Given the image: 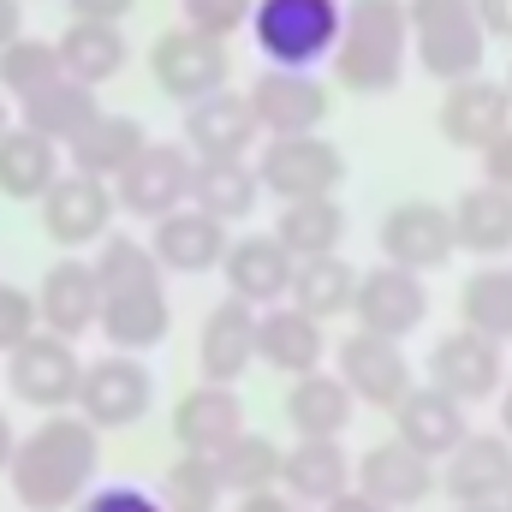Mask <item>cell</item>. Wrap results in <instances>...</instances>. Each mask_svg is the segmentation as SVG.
I'll list each match as a JSON object with an SVG mask.
<instances>
[{
    "label": "cell",
    "instance_id": "47",
    "mask_svg": "<svg viewBox=\"0 0 512 512\" xmlns=\"http://www.w3.org/2000/svg\"><path fill=\"white\" fill-rule=\"evenodd\" d=\"M471 12L489 36H512V0H471Z\"/></svg>",
    "mask_w": 512,
    "mask_h": 512
},
{
    "label": "cell",
    "instance_id": "42",
    "mask_svg": "<svg viewBox=\"0 0 512 512\" xmlns=\"http://www.w3.org/2000/svg\"><path fill=\"white\" fill-rule=\"evenodd\" d=\"M90 268H96L102 292H120V286H137V280H161V262L149 256V245H137L126 233H108Z\"/></svg>",
    "mask_w": 512,
    "mask_h": 512
},
{
    "label": "cell",
    "instance_id": "44",
    "mask_svg": "<svg viewBox=\"0 0 512 512\" xmlns=\"http://www.w3.org/2000/svg\"><path fill=\"white\" fill-rule=\"evenodd\" d=\"M36 328H42V322H36V292L0 280V352H18Z\"/></svg>",
    "mask_w": 512,
    "mask_h": 512
},
{
    "label": "cell",
    "instance_id": "29",
    "mask_svg": "<svg viewBox=\"0 0 512 512\" xmlns=\"http://www.w3.org/2000/svg\"><path fill=\"white\" fill-rule=\"evenodd\" d=\"M54 48H60V72L78 78V84H90V90L114 84L131 60L126 30H120V24H102V18H72Z\"/></svg>",
    "mask_w": 512,
    "mask_h": 512
},
{
    "label": "cell",
    "instance_id": "52",
    "mask_svg": "<svg viewBox=\"0 0 512 512\" xmlns=\"http://www.w3.org/2000/svg\"><path fill=\"white\" fill-rule=\"evenodd\" d=\"M12 447H18V435H12V417L0 411V477H6V465H12Z\"/></svg>",
    "mask_w": 512,
    "mask_h": 512
},
{
    "label": "cell",
    "instance_id": "4",
    "mask_svg": "<svg viewBox=\"0 0 512 512\" xmlns=\"http://www.w3.org/2000/svg\"><path fill=\"white\" fill-rule=\"evenodd\" d=\"M346 0H256L251 36L268 66H316L340 42Z\"/></svg>",
    "mask_w": 512,
    "mask_h": 512
},
{
    "label": "cell",
    "instance_id": "17",
    "mask_svg": "<svg viewBox=\"0 0 512 512\" xmlns=\"http://www.w3.org/2000/svg\"><path fill=\"white\" fill-rule=\"evenodd\" d=\"M512 131V90L495 78H465V84H447L441 96V137L465 155H483L495 137Z\"/></svg>",
    "mask_w": 512,
    "mask_h": 512
},
{
    "label": "cell",
    "instance_id": "20",
    "mask_svg": "<svg viewBox=\"0 0 512 512\" xmlns=\"http://www.w3.org/2000/svg\"><path fill=\"white\" fill-rule=\"evenodd\" d=\"M292 268H298V256L286 251L274 233H245V239H233L227 256H221L227 298H239L251 310H268V304H280L292 292Z\"/></svg>",
    "mask_w": 512,
    "mask_h": 512
},
{
    "label": "cell",
    "instance_id": "7",
    "mask_svg": "<svg viewBox=\"0 0 512 512\" xmlns=\"http://www.w3.org/2000/svg\"><path fill=\"white\" fill-rule=\"evenodd\" d=\"M78 376H84V358H78V340H60L48 328H36L18 352H6V387L18 405H36V411H66L78 399Z\"/></svg>",
    "mask_w": 512,
    "mask_h": 512
},
{
    "label": "cell",
    "instance_id": "23",
    "mask_svg": "<svg viewBox=\"0 0 512 512\" xmlns=\"http://www.w3.org/2000/svg\"><path fill=\"white\" fill-rule=\"evenodd\" d=\"M256 364V310L239 298H221L209 316H203V334H197V370L203 382L215 387H239V376Z\"/></svg>",
    "mask_w": 512,
    "mask_h": 512
},
{
    "label": "cell",
    "instance_id": "13",
    "mask_svg": "<svg viewBox=\"0 0 512 512\" xmlns=\"http://www.w3.org/2000/svg\"><path fill=\"white\" fill-rule=\"evenodd\" d=\"M382 256L393 268H411V274H429V268H447L459 256L453 239V209L429 203V197H405L393 203L382 221Z\"/></svg>",
    "mask_w": 512,
    "mask_h": 512
},
{
    "label": "cell",
    "instance_id": "30",
    "mask_svg": "<svg viewBox=\"0 0 512 512\" xmlns=\"http://www.w3.org/2000/svg\"><path fill=\"white\" fill-rule=\"evenodd\" d=\"M352 417H358L352 387L340 382V376H328V370L298 376L292 393H286V423L298 429V441H340Z\"/></svg>",
    "mask_w": 512,
    "mask_h": 512
},
{
    "label": "cell",
    "instance_id": "21",
    "mask_svg": "<svg viewBox=\"0 0 512 512\" xmlns=\"http://www.w3.org/2000/svg\"><path fill=\"white\" fill-rule=\"evenodd\" d=\"M322 358H328V334H322L316 316H304L298 304L256 310V364H268V370L298 382V376L322 370Z\"/></svg>",
    "mask_w": 512,
    "mask_h": 512
},
{
    "label": "cell",
    "instance_id": "22",
    "mask_svg": "<svg viewBox=\"0 0 512 512\" xmlns=\"http://www.w3.org/2000/svg\"><path fill=\"white\" fill-rule=\"evenodd\" d=\"M96 328L108 334L114 352H149V346H161L167 328H173L167 286L161 280H137V286H120V292H102Z\"/></svg>",
    "mask_w": 512,
    "mask_h": 512
},
{
    "label": "cell",
    "instance_id": "49",
    "mask_svg": "<svg viewBox=\"0 0 512 512\" xmlns=\"http://www.w3.org/2000/svg\"><path fill=\"white\" fill-rule=\"evenodd\" d=\"M239 512H310V507H298L280 489H256V495H239Z\"/></svg>",
    "mask_w": 512,
    "mask_h": 512
},
{
    "label": "cell",
    "instance_id": "35",
    "mask_svg": "<svg viewBox=\"0 0 512 512\" xmlns=\"http://www.w3.org/2000/svg\"><path fill=\"white\" fill-rule=\"evenodd\" d=\"M262 203V179L251 161H191V209L215 221H245Z\"/></svg>",
    "mask_w": 512,
    "mask_h": 512
},
{
    "label": "cell",
    "instance_id": "10",
    "mask_svg": "<svg viewBox=\"0 0 512 512\" xmlns=\"http://www.w3.org/2000/svg\"><path fill=\"white\" fill-rule=\"evenodd\" d=\"M191 149L185 143H143V155L114 179V203L137 221H161L191 203Z\"/></svg>",
    "mask_w": 512,
    "mask_h": 512
},
{
    "label": "cell",
    "instance_id": "36",
    "mask_svg": "<svg viewBox=\"0 0 512 512\" xmlns=\"http://www.w3.org/2000/svg\"><path fill=\"white\" fill-rule=\"evenodd\" d=\"M453 239L471 256H507L512 251V191L471 185L453 203Z\"/></svg>",
    "mask_w": 512,
    "mask_h": 512
},
{
    "label": "cell",
    "instance_id": "37",
    "mask_svg": "<svg viewBox=\"0 0 512 512\" xmlns=\"http://www.w3.org/2000/svg\"><path fill=\"white\" fill-rule=\"evenodd\" d=\"M274 239L298 256H334L346 239V209L334 197H304V203H280V221H274Z\"/></svg>",
    "mask_w": 512,
    "mask_h": 512
},
{
    "label": "cell",
    "instance_id": "56",
    "mask_svg": "<svg viewBox=\"0 0 512 512\" xmlns=\"http://www.w3.org/2000/svg\"><path fill=\"white\" fill-rule=\"evenodd\" d=\"M507 507H512V495H507Z\"/></svg>",
    "mask_w": 512,
    "mask_h": 512
},
{
    "label": "cell",
    "instance_id": "31",
    "mask_svg": "<svg viewBox=\"0 0 512 512\" xmlns=\"http://www.w3.org/2000/svg\"><path fill=\"white\" fill-rule=\"evenodd\" d=\"M143 143H149V131L137 126L131 114H96L90 126L66 143V161H72V173H90V179L114 185L131 161L143 155Z\"/></svg>",
    "mask_w": 512,
    "mask_h": 512
},
{
    "label": "cell",
    "instance_id": "40",
    "mask_svg": "<svg viewBox=\"0 0 512 512\" xmlns=\"http://www.w3.org/2000/svg\"><path fill=\"white\" fill-rule=\"evenodd\" d=\"M54 78H66L54 42H42V36H18V42L0 48V96H6V102H24V96L48 90Z\"/></svg>",
    "mask_w": 512,
    "mask_h": 512
},
{
    "label": "cell",
    "instance_id": "2",
    "mask_svg": "<svg viewBox=\"0 0 512 512\" xmlns=\"http://www.w3.org/2000/svg\"><path fill=\"white\" fill-rule=\"evenodd\" d=\"M405 42H411V18L405 0H346L340 18V42L328 54L334 84L352 96H387L405 78Z\"/></svg>",
    "mask_w": 512,
    "mask_h": 512
},
{
    "label": "cell",
    "instance_id": "19",
    "mask_svg": "<svg viewBox=\"0 0 512 512\" xmlns=\"http://www.w3.org/2000/svg\"><path fill=\"white\" fill-rule=\"evenodd\" d=\"M256 137H262V126L239 90H215L185 108V149L197 161H251Z\"/></svg>",
    "mask_w": 512,
    "mask_h": 512
},
{
    "label": "cell",
    "instance_id": "9",
    "mask_svg": "<svg viewBox=\"0 0 512 512\" xmlns=\"http://www.w3.org/2000/svg\"><path fill=\"white\" fill-rule=\"evenodd\" d=\"M120 203H114V185L108 179H90V173H60L48 191H42V233L60 245V251H84V245H102L108 227H114Z\"/></svg>",
    "mask_w": 512,
    "mask_h": 512
},
{
    "label": "cell",
    "instance_id": "6",
    "mask_svg": "<svg viewBox=\"0 0 512 512\" xmlns=\"http://www.w3.org/2000/svg\"><path fill=\"white\" fill-rule=\"evenodd\" d=\"M149 72H155V90H161V96H173L179 108H191V102L227 90L233 60H227V42L173 24V30L155 36V48H149Z\"/></svg>",
    "mask_w": 512,
    "mask_h": 512
},
{
    "label": "cell",
    "instance_id": "45",
    "mask_svg": "<svg viewBox=\"0 0 512 512\" xmlns=\"http://www.w3.org/2000/svg\"><path fill=\"white\" fill-rule=\"evenodd\" d=\"M78 512H161V501L143 495V489H131V483H114V489H96Z\"/></svg>",
    "mask_w": 512,
    "mask_h": 512
},
{
    "label": "cell",
    "instance_id": "3",
    "mask_svg": "<svg viewBox=\"0 0 512 512\" xmlns=\"http://www.w3.org/2000/svg\"><path fill=\"white\" fill-rule=\"evenodd\" d=\"M405 18H411V42H417V60L429 78L465 84L483 72L489 30L477 24L471 0H405Z\"/></svg>",
    "mask_w": 512,
    "mask_h": 512
},
{
    "label": "cell",
    "instance_id": "54",
    "mask_svg": "<svg viewBox=\"0 0 512 512\" xmlns=\"http://www.w3.org/2000/svg\"><path fill=\"white\" fill-rule=\"evenodd\" d=\"M453 512H512L507 501H471V507H453Z\"/></svg>",
    "mask_w": 512,
    "mask_h": 512
},
{
    "label": "cell",
    "instance_id": "1",
    "mask_svg": "<svg viewBox=\"0 0 512 512\" xmlns=\"http://www.w3.org/2000/svg\"><path fill=\"white\" fill-rule=\"evenodd\" d=\"M102 471V429H90L78 411H48L30 435L12 447V495L30 512H66L72 501L90 495Z\"/></svg>",
    "mask_w": 512,
    "mask_h": 512
},
{
    "label": "cell",
    "instance_id": "12",
    "mask_svg": "<svg viewBox=\"0 0 512 512\" xmlns=\"http://www.w3.org/2000/svg\"><path fill=\"white\" fill-rule=\"evenodd\" d=\"M501 382H507V346H495L489 334L453 328V334L435 340V352H429V387H441L447 399L477 405V399H495Z\"/></svg>",
    "mask_w": 512,
    "mask_h": 512
},
{
    "label": "cell",
    "instance_id": "55",
    "mask_svg": "<svg viewBox=\"0 0 512 512\" xmlns=\"http://www.w3.org/2000/svg\"><path fill=\"white\" fill-rule=\"evenodd\" d=\"M0 131H12V102L0 96Z\"/></svg>",
    "mask_w": 512,
    "mask_h": 512
},
{
    "label": "cell",
    "instance_id": "5",
    "mask_svg": "<svg viewBox=\"0 0 512 512\" xmlns=\"http://www.w3.org/2000/svg\"><path fill=\"white\" fill-rule=\"evenodd\" d=\"M256 179L268 197L280 203H304V197H334L346 185V155L340 143H328L322 131H304V137H268L256 149Z\"/></svg>",
    "mask_w": 512,
    "mask_h": 512
},
{
    "label": "cell",
    "instance_id": "33",
    "mask_svg": "<svg viewBox=\"0 0 512 512\" xmlns=\"http://www.w3.org/2000/svg\"><path fill=\"white\" fill-rule=\"evenodd\" d=\"M96 114H102V102H96V90L78 84V78H54L48 90H36V96L18 102V126H30L36 137H48V143H60V149L90 126Z\"/></svg>",
    "mask_w": 512,
    "mask_h": 512
},
{
    "label": "cell",
    "instance_id": "15",
    "mask_svg": "<svg viewBox=\"0 0 512 512\" xmlns=\"http://www.w3.org/2000/svg\"><path fill=\"white\" fill-rule=\"evenodd\" d=\"M334 358H340V382L352 387V399L358 405H376V411H393L405 393H411V358H405V346L399 340H382V334H346L340 346H334Z\"/></svg>",
    "mask_w": 512,
    "mask_h": 512
},
{
    "label": "cell",
    "instance_id": "34",
    "mask_svg": "<svg viewBox=\"0 0 512 512\" xmlns=\"http://www.w3.org/2000/svg\"><path fill=\"white\" fill-rule=\"evenodd\" d=\"M358 274L364 268H352L346 256H304L298 268H292V304L304 310V316H316V322H334V316H352V298H358Z\"/></svg>",
    "mask_w": 512,
    "mask_h": 512
},
{
    "label": "cell",
    "instance_id": "16",
    "mask_svg": "<svg viewBox=\"0 0 512 512\" xmlns=\"http://www.w3.org/2000/svg\"><path fill=\"white\" fill-rule=\"evenodd\" d=\"M435 459H423L417 447H405L399 435L393 441H376L358 465H352V489L358 495H370L376 507L387 512H405V507H417V501H429L435 495Z\"/></svg>",
    "mask_w": 512,
    "mask_h": 512
},
{
    "label": "cell",
    "instance_id": "38",
    "mask_svg": "<svg viewBox=\"0 0 512 512\" xmlns=\"http://www.w3.org/2000/svg\"><path fill=\"white\" fill-rule=\"evenodd\" d=\"M215 459V477H221V489L227 495H256V489H280V447L268 441V435H256V429H239L221 453H209Z\"/></svg>",
    "mask_w": 512,
    "mask_h": 512
},
{
    "label": "cell",
    "instance_id": "39",
    "mask_svg": "<svg viewBox=\"0 0 512 512\" xmlns=\"http://www.w3.org/2000/svg\"><path fill=\"white\" fill-rule=\"evenodd\" d=\"M459 310H465V328L489 334L495 346H512V268L495 262V268H477L459 292Z\"/></svg>",
    "mask_w": 512,
    "mask_h": 512
},
{
    "label": "cell",
    "instance_id": "48",
    "mask_svg": "<svg viewBox=\"0 0 512 512\" xmlns=\"http://www.w3.org/2000/svg\"><path fill=\"white\" fill-rule=\"evenodd\" d=\"M66 6H72V18H102V24H120L137 0H66Z\"/></svg>",
    "mask_w": 512,
    "mask_h": 512
},
{
    "label": "cell",
    "instance_id": "28",
    "mask_svg": "<svg viewBox=\"0 0 512 512\" xmlns=\"http://www.w3.org/2000/svg\"><path fill=\"white\" fill-rule=\"evenodd\" d=\"M280 489L310 512L340 501V495H352V459H346V447L340 441H298L280 459Z\"/></svg>",
    "mask_w": 512,
    "mask_h": 512
},
{
    "label": "cell",
    "instance_id": "25",
    "mask_svg": "<svg viewBox=\"0 0 512 512\" xmlns=\"http://www.w3.org/2000/svg\"><path fill=\"white\" fill-rule=\"evenodd\" d=\"M227 221L203 215V209H173L155 221V239H149V256L161 262V274H209L221 268L227 256Z\"/></svg>",
    "mask_w": 512,
    "mask_h": 512
},
{
    "label": "cell",
    "instance_id": "53",
    "mask_svg": "<svg viewBox=\"0 0 512 512\" xmlns=\"http://www.w3.org/2000/svg\"><path fill=\"white\" fill-rule=\"evenodd\" d=\"M501 435H507V441H512V387H507V393H501Z\"/></svg>",
    "mask_w": 512,
    "mask_h": 512
},
{
    "label": "cell",
    "instance_id": "32",
    "mask_svg": "<svg viewBox=\"0 0 512 512\" xmlns=\"http://www.w3.org/2000/svg\"><path fill=\"white\" fill-rule=\"evenodd\" d=\"M66 173V161H60V143H48V137H36L30 126L0 131V197H12V203H42V191L54 185Z\"/></svg>",
    "mask_w": 512,
    "mask_h": 512
},
{
    "label": "cell",
    "instance_id": "50",
    "mask_svg": "<svg viewBox=\"0 0 512 512\" xmlns=\"http://www.w3.org/2000/svg\"><path fill=\"white\" fill-rule=\"evenodd\" d=\"M24 36V0H0V48Z\"/></svg>",
    "mask_w": 512,
    "mask_h": 512
},
{
    "label": "cell",
    "instance_id": "18",
    "mask_svg": "<svg viewBox=\"0 0 512 512\" xmlns=\"http://www.w3.org/2000/svg\"><path fill=\"white\" fill-rule=\"evenodd\" d=\"M102 316V280L84 256H60L36 286V322L60 340H84Z\"/></svg>",
    "mask_w": 512,
    "mask_h": 512
},
{
    "label": "cell",
    "instance_id": "43",
    "mask_svg": "<svg viewBox=\"0 0 512 512\" xmlns=\"http://www.w3.org/2000/svg\"><path fill=\"white\" fill-rule=\"evenodd\" d=\"M251 12H256V0H179L185 30L215 36V42H233L239 30H251Z\"/></svg>",
    "mask_w": 512,
    "mask_h": 512
},
{
    "label": "cell",
    "instance_id": "27",
    "mask_svg": "<svg viewBox=\"0 0 512 512\" xmlns=\"http://www.w3.org/2000/svg\"><path fill=\"white\" fill-rule=\"evenodd\" d=\"M239 429H245V399L233 387L203 382L173 405V441L185 453H221Z\"/></svg>",
    "mask_w": 512,
    "mask_h": 512
},
{
    "label": "cell",
    "instance_id": "26",
    "mask_svg": "<svg viewBox=\"0 0 512 512\" xmlns=\"http://www.w3.org/2000/svg\"><path fill=\"white\" fill-rule=\"evenodd\" d=\"M393 435L405 447H417L423 459H447L465 435H471V417L459 399H447L441 387H411L399 405H393Z\"/></svg>",
    "mask_w": 512,
    "mask_h": 512
},
{
    "label": "cell",
    "instance_id": "8",
    "mask_svg": "<svg viewBox=\"0 0 512 512\" xmlns=\"http://www.w3.org/2000/svg\"><path fill=\"white\" fill-rule=\"evenodd\" d=\"M72 405H78V417H84L90 429H131V423H143L149 405H155V376H149L131 352H108V358L84 364Z\"/></svg>",
    "mask_w": 512,
    "mask_h": 512
},
{
    "label": "cell",
    "instance_id": "14",
    "mask_svg": "<svg viewBox=\"0 0 512 512\" xmlns=\"http://www.w3.org/2000/svg\"><path fill=\"white\" fill-rule=\"evenodd\" d=\"M352 316L364 334H382V340H405L429 322V292H423V274L411 268H364L358 274V298H352Z\"/></svg>",
    "mask_w": 512,
    "mask_h": 512
},
{
    "label": "cell",
    "instance_id": "46",
    "mask_svg": "<svg viewBox=\"0 0 512 512\" xmlns=\"http://www.w3.org/2000/svg\"><path fill=\"white\" fill-rule=\"evenodd\" d=\"M483 185L512 191V131H507V137H495V143L483 149Z\"/></svg>",
    "mask_w": 512,
    "mask_h": 512
},
{
    "label": "cell",
    "instance_id": "24",
    "mask_svg": "<svg viewBox=\"0 0 512 512\" xmlns=\"http://www.w3.org/2000/svg\"><path fill=\"white\" fill-rule=\"evenodd\" d=\"M441 489L453 495V507H471V501H507L512 495V441L507 435H477V429H471V435L447 453Z\"/></svg>",
    "mask_w": 512,
    "mask_h": 512
},
{
    "label": "cell",
    "instance_id": "11",
    "mask_svg": "<svg viewBox=\"0 0 512 512\" xmlns=\"http://www.w3.org/2000/svg\"><path fill=\"white\" fill-rule=\"evenodd\" d=\"M245 102L262 137H304V131H322L328 120V90L310 66H268L245 90Z\"/></svg>",
    "mask_w": 512,
    "mask_h": 512
},
{
    "label": "cell",
    "instance_id": "51",
    "mask_svg": "<svg viewBox=\"0 0 512 512\" xmlns=\"http://www.w3.org/2000/svg\"><path fill=\"white\" fill-rule=\"evenodd\" d=\"M316 512H387V507H376L370 495H358V489H352V495H340V501H328V507H316Z\"/></svg>",
    "mask_w": 512,
    "mask_h": 512
},
{
    "label": "cell",
    "instance_id": "41",
    "mask_svg": "<svg viewBox=\"0 0 512 512\" xmlns=\"http://www.w3.org/2000/svg\"><path fill=\"white\" fill-rule=\"evenodd\" d=\"M221 477H215V459L209 453H179L161 477V512H221Z\"/></svg>",
    "mask_w": 512,
    "mask_h": 512
}]
</instances>
